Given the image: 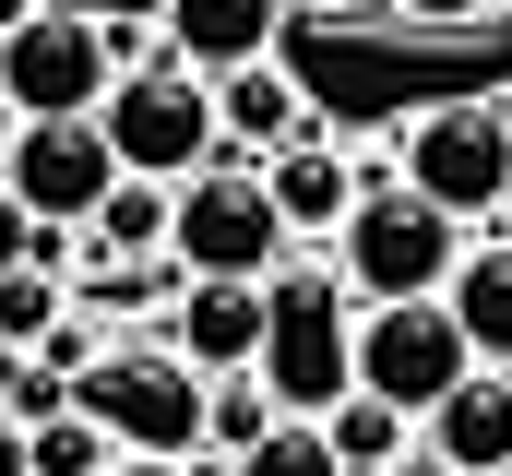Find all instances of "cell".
Here are the masks:
<instances>
[{"label":"cell","instance_id":"obj_1","mask_svg":"<svg viewBox=\"0 0 512 476\" xmlns=\"http://www.w3.org/2000/svg\"><path fill=\"white\" fill-rule=\"evenodd\" d=\"M465 250H477L465 215H441V203L405 191V179H370L358 215H346V238H334V274H346L358 310H405V298H453Z\"/></svg>","mask_w":512,"mask_h":476},{"label":"cell","instance_id":"obj_2","mask_svg":"<svg viewBox=\"0 0 512 476\" xmlns=\"http://www.w3.org/2000/svg\"><path fill=\"white\" fill-rule=\"evenodd\" d=\"M96 131H108L120 179H143V191H191L203 167H227V119H215V84H203V72H179L167 48L120 72V96L96 108Z\"/></svg>","mask_w":512,"mask_h":476},{"label":"cell","instance_id":"obj_3","mask_svg":"<svg viewBox=\"0 0 512 476\" xmlns=\"http://www.w3.org/2000/svg\"><path fill=\"white\" fill-rule=\"evenodd\" d=\"M262 393L286 417H334L358 393V298L334 262H286L274 274V334H262Z\"/></svg>","mask_w":512,"mask_h":476},{"label":"cell","instance_id":"obj_4","mask_svg":"<svg viewBox=\"0 0 512 476\" xmlns=\"http://www.w3.org/2000/svg\"><path fill=\"white\" fill-rule=\"evenodd\" d=\"M84 417L120 441L131 465H203V429H215V381L167 346H108L84 369Z\"/></svg>","mask_w":512,"mask_h":476},{"label":"cell","instance_id":"obj_5","mask_svg":"<svg viewBox=\"0 0 512 476\" xmlns=\"http://www.w3.org/2000/svg\"><path fill=\"white\" fill-rule=\"evenodd\" d=\"M286 250H298V227L274 215L262 167L227 155V167H203V179L179 191V238H167V262H179L191 286H274Z\"/></svg>","mask_w":512,"mask_h":476},{"label":"cell","instance_id":"obj_6","mask_svg":"<svg viewBox=\"0 0 512 476\" xmlns=\"http://www.w3.org/2000/svg\"><path fill=\"white\" fill-rule=\"evenodd\" d=\"M131 72V36L108 12H36L24 36H0V108L12 119H96Z\"/></svg>","mask_w":512,"mask_h":476},{"label":"cell","instance_id":"obj_7","mask_svg":"<svg viewBox=\"0 0 512 476\" xmlns=\"http://www.w3.org/2000/svg\"><path fill=\"white\" fill-rule=\"evenodd\" d=\"M393 179L405 191H429L441 215H501L512 203V119L501 96H441V108H417L405 131H393Z\"/></svg>","mask_w":512,"mask_h":476},{"label":"cell","instance_id":"obj_8","mask_svg":"<svg viewBox=\"0 0 512 476\" xmlns=\"http://www.w3.org/2000/svg\"><path fill=\"white\" fill-rule=\"evenodd\" d=\"M477 381V346L453 322V298H405V310H358V393L393 405V417H441L453 393Z\"/></svg>","mask_w":512,"mask_h":476},{"label":"cell","instance_id":"obj_9","mask_svg":"<svg viewBox=\"0 0 512 476\" xmlns=\"http://www.w3.org/2000/svg\"><path fill=\"white\" fill-rule=\"evenodd\" d=\"M0 191H12L48 238H84L131 179H120V155H108V131H96V119H24V131H12V155H0Z\"/></svg>","mask_w":512,"mask_h":476},{"label":"cell","instance_id":"obj_10","mask_svg":"<svg viewBox=\"0 0 512 476\" xmlns=\"http://www.w3.org/2000/svg\"><path fill=\"white\" fill-rule=\"evenodd\" d=\"M262 334H274V286H179V310H167L155 346L191 357L203 381H251V369H262Z\"/></svg>","mask_w":512,"mask_h":476},{"label":"cell","instance_id":"obj_11","mask_svg":"<svg viewBox=\"0 0 512 476\" xmlns=\"http://www.w3.org/2000/svg\"><path fill=\"white\" fill-rule=\"evenodd\" d=\"M298 0H167V60L179 72H203V84H239L274 60V24H286Z\"/></svg>","mask_w":512,"mask_h":476},{"label":"cell","instance_id":"obj_12","mask_svg":"<svg viewBox=\"0 0 512 476\" xmlns=\"http://www.w3.org/2000/svg\"><path fill=\"white\" fill-rule=\"evenodd\" d=\"M262 191H274V215H286L298 238H346V215H358V191H370V179L310 131V143H286V155L262 167Z\"/></svg>","mask_w":512,"mask_h":476},{"label":"cell","instance_id":"obj_13","mask_svg":"<svg viewBox=\"0 0 512 476\" xmlns=\"http://www.w3.org/2000/svg\"><path fill=\"white\" fill-rule=\"evenodd\" d=\"M417 441H429L453 476H512V369H477V381H465Z\"/></svg>","mask_w":512,"mask_h":476},{"label":"cell","instance_id":"obj_14","mask_svg":"<svg viewBox=\"0 0 512 476\" xmlns=\"http://www.w3.org/2000/svg\"><path fill=\"white\" fill-rule=\"evenodd\" d=\"M215 119H227V155H239V167H274L286 143H310V108H298V72H286V60L215 84Z\"/></svg>","mask_w":512,"mask_h":476},{"label":"cell","instance_id":"obj_15","mask_svg":"<svg viewBox=\"0 0 512 476\" xmlns=\"http://www.w3.org/2000/svg\"><path fill=\"white\" fill-rule=\"evenodd\" d=\"M453 322H465L477 369H512V238H477V250H465V274H453Z\"/></svg>","mask_w":512,"mask_h":476},{"label":"cell","instance_id":"obj_16","mask_svg":"<svg viewBox=\"0 0 512 476\" xmlns=\"http://www.w3.org/2000/svg\"><path fill=\"white\" fill-rule=\"evenodd\" d=\"M72 334V286L48 274V262H24V274H0V357L12 369H36V357Z\"/></svg>","mask_w":512,"mask_h":476},{"label":"cell","instance_id":"obj_17","mask_svg":"<svg viewBox=\"0 0 512 476\" xmlns=\"http://www.w3.org/2000/svg\"><path fill=\"white\" fill-rule=\"evenodd\" d=\"M179 262H84V286H72V310L84 322H143V310H179Z\"/></svg>","mask_w":512,"mask_h":476},{"label":"cell","instance_id":"obj_18","mask_svg":"<svg viewBox=\"0 0 512 476\" xmlns=\"http://www.w3.org/2000/svg\"><path fill=\"white\" fill-rule=\"evenodd\" d=\"M274 429H286V405L262 393V369H251V381H215V429H203V465H215V476H239L262 441H274Z\"/></svg>","mask_w":512,"mask_h":476},{"label":"cell","instance_id":"obj_19","mask_svg":"<svg viewBox=\"0 0 512 476\" xmlns=\"http://www.w3.org/2000/svg\"><path fill=\"white\" fill-rule=\"evenodd\" d=\"M322 441L346 453V476H393L405 453H417V417H393V405H370V393H346V405L322 417Z\"/></svg>","mask_w":512,"mask_h":476},{"label":"cell","instance_id":"obj_20","mask_svg":"<svg viewBox=\"0 0 512 476\" xmlns=\"http://www.w3.org/2000/svg\"><path fill=\"white\" fill-rule=\"evenodd\" d=\"M120 465H131V453L108 441V429H96V417H84V405L36 429V476H120Z\"/></svg>","mask_w":512,"mask_h":476},{"label":"cell","instance_id":"obj_21","mask_svg":"<svg viewBox=\"0 0 512 476\" xmlns=\"http://www.w3.org/2000/svg\"><path fill=\"white\" fill-rule=\"evenodd\" d=\"M239 476H346V453L322 441V417H286V429H274V441H262Z\"/></svg>","mask_w":512,"mask_h":476},{"label":"cell","instance_id":"obj_22","mask_svg":"<svg viewBox=\"0 0 512 476\" xmlns=\"http://www.w3.org/2000/svg\"><path fill=\"white\" fill-rule=\"evenodd\" d=\"M36 238H48V227H36V215L0 191V274H24V262H36Z\"/></svg>","mask_w":512,"mask_h":476},{"label":"cell","instance_id":"obj_23","mask_svg":"<svg viewBox=\"0 0 512 476\" xmlns=\"http://www.w3.org/2000/svg\"><path fill=\"white\" fill-rule=\"evenodd\" d=\"M393 12H405V24H489L501 0H393Z\"/></svg>","mask_w":512,"mask_h":476},{"label":"cell","instance_id":"obj_24","mask_svg":"<svg viewBox=\"0 0 512 476\" xmlns=\"http://www.w3.org/2000/svg\"><path fill=\"white\" fill-rule=\"evenodd\" d=\"M0 476H36V429H12V417H0Z\"/></svg>","mask_w":512,"mask_h":476},{"label":"cell","instance_id":"obj_25","mask_svg":"<svg viewBox=\"0 0 512 476\" xmlns=\"http://www.w3.org/2000/svg\"><path fill=\"white\" fill-rule=\"evenodd\" d=\"M393 476H453V465H441V453H429V441H417V453H405V465H393Z\"/></svg>","mask_w":512,"mask_h":476},{"label":"cell","instance_id":"obj_26","mask_svg":"<svg viewBox=\"0 0 512 476\" xmlns=\"http://www.w3.org/2000/svg\"><path fill=\"white\" fill-rule=\"evenodd\" d=\"M120 476H203V465H120Z\"/></svg>","mask_w":512,"mask_h":476},{"label":"cell","instance_id":"obj_27","mask_svg":"<svg viewBox=\"0 0 512 476\" xmlns=\"http://www.w3.org/2000/svg\"><path fill=\"white\" fill-rule=\"evenodd\" d=\"M298 12H358V0H298Z\"/></svg>","mask_w":512,"mask_h":476},{"label":"cell","instance_id":"obj_28","mask_svg":"<svg viewBox=\"0 0 512 476\" xmlns=\"http://www.w3.org/2000/svg\"><path fill=\"white\" fill-rule=\"evenodd\" d=\"M12 131H24V119H12V108H0V155H12Z\"/></svg>","mask_w":512,"mask_h":476},{"label":"cell","instance_id":"obj_29","mask_svg":"<svg viewBox=\"0 0 512 476\" xmlns=\"http://www.w3.org/2000/svg\"><path fill=\"white\" fill-rule=\"evenodd\" d=\"M501 119H512V84H501Z\"/></svg>","mask_w":512,"mask_h":476},{"label":"cell","instance_id":"obj_30","mask_svg":"<svg viewBox=\"0 0 512 476\" xmlns=\"http://www.w3.org/2000/svg\"><path fill=\"white\" fill-rule=\"evenodd\" d=\"M501 227H512V203H501Z\"/></svg>","mask_w":512,"mask_h":476},{"label":"cell","instance_id":"obj_31","mask_svg":"<svg viewBox=\"0 0 512 476\" xmlns=\"http://www.w3.org/2000/svg\"><path fill=\"white\" fill-rule=\"evenodd\" d=\"M501 12H512V0H501Z\"/></svg>","mask_w":512,"mask_h":476}]
</instances>
